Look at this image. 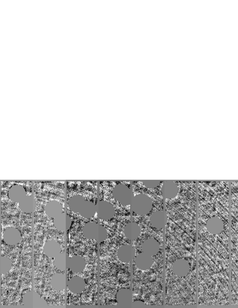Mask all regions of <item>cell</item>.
<instances>
[{
    "label": "cell",
    "mask_w": 238,
    "mask_h": 308,
    "mask_svg": "<svg viewBox=\"0 0 238 308\" xmlns=\"http://www.w3.org/2000/svg\"><path fill=\"white\" fill-rule=\"evenodd\" d=\"M132 211L140 216L149 214L152 208V202L150 197L143 193L139 194L133 197L130 204Z\"/></svg>",
    "instance_id": "obj_1"
},
{
    "label": "cell",
    "mask_w": 238,
    "mask_h": 308,
    "mask_svg": "<svg viewBox=\"0 0 238 308\" xmlns=\"http://www.w3.org/2000/svg\"><path fill=\"white\" fill-rule=\"evenodd\" d=\"M112 193L114 199L124 206L130 205L134 197L132 190L123 184L116 185L113 189Z\"/></svg>",
    "instance_id": "obj_2"
},
{
    "label": "cell",
    "mask_w": 238,
    "mask_h": 308,
    "mask_svg": "<svg viewBox=\"0 0 238 308\" xmlns=\"http://www.w3.org/2000/svg\"><path fill=\"white\" fill-rule=\"evenodd\" d=\"M96 212L100 219L105 220L113 218L115 214L114 206L105 200H101L99 202L96 206Z\"/></svg>",
    "instance_id": "obj_3"
},
{
    "label": "cell",
    "mask_w": 238,
    "mask_h": 308,
    "mask_svg": "<svg viewBox=\"0 0 238 308\" xmlns=\"http://www.w3.org/2000/svg\"><path fill=\"white\" fill-rule=\"evenodd\" d=\"M100 224L95 222H89L83 226L82 232L83 236L86 239H95L97 241Z\"/></svg>",
    "instance_id": "obj_4"
},
{
    "label": "cell",
    "mask_w": 238,
    "mask_h": 308,
    "mask_svg": "<svg viewBox=\"0 0 238 308\" xmlns=\"http://www.w3.org/2000/svg\"><path fill=\"white\" fill-rule=\"evenodd\" d=\"M167 215L163 210H158L153 212L150 218V223L151 226L157 229L164 227L167 221Z\"/></svg>",
    "instance_id": "obj_5"
},
{
    "label": "cell",
    "mask_w": 238,
    "mask_h": 308,
    "mask_svg": "<svg viewBox=\"0 0 238 308\" xmlns=\"http://www.w3.org/2000/svg\"><path fill=\"white\" fill-rule=\"evenodd\" d=\"M86 286V282L82 278L75 276L70 279L69 288L74 294H79L83 291Z\"/></svg>",
    "instance_id": "obj_6"
},
{
    "label": "cell",
    "mask_w": 238,
    "mask_h": 308,
    "mask_svg": "<svg viewBox=\"0 0 238 308\" xmlns=\"http://www.w3.org/2000/svg\"><path fill=\"white\" fill-rule=\"evenodd\" d=\"M123 233L126 237L133 240L139 236L141 233V229L137 223L135 222H130L125 226Z\"/></svg>",
    "instance_id": "obj_7"
},
{
    "label": "cell",
    "mask_w": 238,
    "mask_h": 308,
    "mask_svg": "<svg viewBox=\"0 0 238 308\" xmlns=\"http://www.w3.org/2000/svg\"><path fill=\"white\" fill-rule=\"evenodd\" d=\"M70 269L74 273H80L84 270L86 262L84 259L78 255L73 256L70 259Z\"/></svg>",
    "instance_id": "obj_8"
},
{
    "label": "cell",
    "mask_w": 238,
    "mask_h": 308,
    "mask_svg": "<svg viewBox=\"0 0 238 308\" xmlns=\"http://www.w3.org/2000/svg\"><path fill=\"white\" fill-rule=\"evenodd\" d=\"M96 212V206L91 202L86 200L79 214L86 219L92 217Z\"/></svg>",
    "instance_id": "obj_9"
},
{
    "label": "cell",
    "mask_w": 238,
    "mask_h": 308,
    "mask_svg": "<svg viewBox=\"0 0 238 308\" xmlns=\"http://www.w3.org/2000/svg\"><path fill=\"white\" fill-rule=\"evenodd\" d=\"M85 200L81 196L76 195L73 196L69 201L70 209L73 212L79 214Z\"/></svg>",
    "instance_id": "obj_10"
},
{
    "label": "cell",
    "mask_w": 238,
    "mask_h": 308,
    "mask_svg": "<svg viewBox=\"0 0 238 308\" xmlns=\"http://www.w3.org/2000/svg\"><path fill=\"white\" fill-rule=\"evenodd\" d=\"M168 182H164L162 186V192L164 197L166 199H171L175 197L177 193V187H174Z\"/></svg>",
    "instance_id": "obj_11"
},
{
    "label": "cell",
    "mask_w": 238,
    "mask_h": 308,
    "mask_svg": "<svg viewBox=\"0 0 238 308\" xmlns=\"http://www.w3.org/2000/svg\"><path fill=\"white\" fill-rule=\"evenodd\" d=\"M159 182L156 180L145 181L143 182L144 186L149 189H154L156 188L158 185Z\"/></svg>",
    "instance_id": "obj_12"
}]
</instances>
